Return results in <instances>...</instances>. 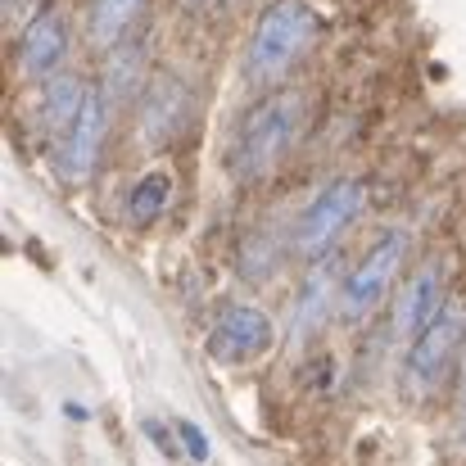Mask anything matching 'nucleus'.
<instances>
[{
  "label": "nucleus",
  "mask_w": 466,
  "mask_h": 466,
  "mask_svg": "<svg viewBox=\"0 0 466 466\" xmlns=\"http://www.w3.org/2000/svg\"><path fill=\"white\" fill-rule=\"evenodd\" d=\"M309 132V96L304 91H268L236 127L231 172L240 181L272 177Z\"/></svg>",
  "instance_id": "nucleus-1"
},
{
  "label": "nucleus",
  "mask_w": 466,
  "mask_h": 466,
  "mask_svg": "<svg viewBox=\"0 0 466 466\" xmlns=\"http://www.w3.org/2000/svg\"><path fill=\"white\" fill-rule=\"evenodd\" d=\"M321 18L309 0H272L245 46V82L254 91H277L317 46Z\"/></svg>",
  "instance_id": "nucleus-2"
},
{
  "label": "nucleus",
  "mask_w": 466,
  "mask_h": 466,
  "mask_svg": "<svg viewBox=\"0 0 466 466\" xmlns=\"http://www.w3.org/2000/svg\"><path fill=\"white\" fill-rule=\"evenodd\" d=\"M362 208H367V186L358 177H335L330 186H321L312 195V204L299 213V222L290 231V249L299 258H309V263L330 254L344 240V231L362 218Z\"/></svg>",
  "instance_id": "nucleus-3"
},
{
  "label": "nucleus",
  "mask_w": 466,
  "mask_h": 466,
  "mask_svg": "<svg viewBox=\"0 0 466 466\" xmlns=\"http://www.w3.org/2000/svg\"><path fill=\"white\" fill-rule=\"evenodd\" d=\"M408 245H412V236H408L403 227H390V231L362 254V263L344 277V290H339V317H344V321H353V326L367 321L371 312L394 295V281H399V272H403Z\"/></svg>",
  "instance_id": "nucleus-4"
},
{
  "label": "nucleus",
  "mask_w": 466,
  "mask_h": 466,
  "mask_svg": "<svg viewBox=\"0 0 466 466\" xmlns=\"http://www.w3.org/2000/svg\"><path fill=\"white\" fill-rule=\"evenodd\" d=\"M466 353V309L449 304L408 349H403V376L417 394H431Z\"/></svg>",
  "instance_id": "nucleus-5"
},
{
  "label": "nucleus",
  "mask_w": 466,
  "mask_h": 466,
  "mask_svg": "<svg viewBox=\"0 0 466 466\" xmlns=\"http://www.w3.org/2000/svg\"><path fill=\"white\" fill-rule=\"evenodd\" d=\"M109 118H114V105L105 100V91L100 86H91V96H86V105H82V114H77V123L55 141V172H59V181L64 186H82V181H91V172H96V163L105 155V137H109Z\"/></svg>",
  "instance_id": "nucleus-6"
},
{
  "label": "nucleus",
  "mask_w": 466,
  "mask_h": 466,
  "mask_svg": "<svg viewBox=\"0 0 466 466\" xmlns=\"http://www.w3.org/2000/svg\"><path fill=\"white\" fill-rule=\"evenodd\" d=\"M195 114V91L177 77V73H155L141 91V114H137V141L146 150L172 146Z\"/></svg>",
  "instance_id": "nucleus-7"
},
{
  "label": "nucleus",
  "mask_w": 466,
  "mask_h": 466,
  "mask_svg": "<svg viewBox=\"0 0 466 466\" xmlns=\"http://www.w3.org/2000/svg\"><path fill=\"white\" fill-rule=\"evenodd\" d=\"M449 309V263L440 254H431L426 263H417L399 295H394V339L412 344L440 312Z\"/></svg>",
  "instance_id": "nucleus-8"
},
{
  "label": "nucleus",
  "mask_w": 466,
  "mask_h": 466,
  "mask_svg": "<svg viewBox=\"0 0 466 466\" xmlns=\"http://www.w3.org/2000/svg\"><path fill=\"white\" fill-rule=\"evenodd\" d=\"M277 339V326L272 317L258 309V304H227L218 312L213 330H208V358L213 362H227V367H240V362H254L272 349Z\"/></svg>",
  "instance_id": "nucleus-9"
},
{
  "label": "nucleus",
  "mask_w": 466,
  "mask_h": 466,
  "mask_svg": "<svg viewBox=\"0 0 466 466\" xmlns=\"http://www.w3.org/2000/svg\"><path fill=\"white\" fill-rule=\"evenodd\" d=\"M68 18L55 9V5H41L23 27H18V41H14V64L23 77L32 82H46L59 73L64 55H68Z\"/></svg>",
  "instance_id": "nucleus-10"
},
{
  "label": "nucleus",
  "mask_w": 466,
  "mask_h": 466,
  "mask_svg": "<svg viewBox=\"0 0 466 466\" xmlns=\"http://www.w3.org/2000/svg\"><path fill=\"white\" fill-rule=\"evenodd\" d=\"M339 290H344V281H339V258H335V249H330V254L312 258L309 277H304L299 290H295V304H290V344H309L312 335L330 321V309H339Z\"/></svg>",
  "instance_id": "nucleus-11"
},
{
  "label": "nucleus",
  "mask_w": 466,
  "mask_h": 466,
  "mask_svg": "<svg viewBox=\"0 0 466 466\" xmlns=\"http://www.w3.org/2000/svg\"><path fill=\"white\" fill-rule=\"evenodd\" d=\"M86 96H91V86H86L82 77H73V73L46 77V82H41V96H36V105H32V132L55 146V141L77 123Z\"/></svg>",
  "instance_id": "nucleus-12"
},
{
  "label": "nucleus",
  "mask_w": 466,
  "mask_h": 466,
  "mask_svg": "<svg viewBox=\"0 0 466 466\" xmlns=\"http://www.w3.org/2000/svg\"><path fill=\"white\" fill-rule=\"evenodd\" d=\"M146 82H150V64H146V41H118L114 50H109V59H105V73H100V91H105V100L114 105V114L127 105V100H141V91H146Z\"/></svg>",
  "instance_id": "nucleus-13"
},
{
  "label": "nucleus",
  "mask_w": 466,
  "mask_h": 466,
  "mask_svg": "<svg viewBox=\"0 0 466 466\" xmlns=\"http://www.w3.org/2000/svg\"><path fill=\"white\" fill-rule=\"evenodd\" d=\"M141 14H146V0H91L86 5V36H91V46L114 50L118 41L132 36Z\"/></svg>",
  "instance_id": "nucleus-14"
},
{
  "label": "nucleus",
  "mask_w": 466,
  "mask_h": 466,
  "mask_svg": "<svg viewBox=\"0 0 466 466\" xmlns=\"http://www.w3.org/2000/svg\"><path fill=\"white\" fill-rule=\"evenodd\" d=\"M167 199H172V177H167L163 167H150V172L132 186V195H127V218H132L137 227H150V222L163 218Z\"/></svg>",
  "instance_id": "nucleus-15"
},
{
  "label": "nucleus",
  "mask_w": 466,
  "mask_h": 466,
  "mask_svg": "<svg viewBox=\"0 0 466 466\" xmlns=\"http://www.w3.org/2000/svg\"><path fill=\"white\" fill-rule=\"evenodd\" d=\"M177 444H181V453H186V462L204 466L213 458V449H208V435L195 426V421H177Z\"/></svg>",
  "instance_id": "nucleus-16"
},
{
  "label": "nucleus",
  "mask_w": 466,
  "mask_h": 466,
  "mask_svg": "<svg viewBox=\"0 0 466 466\" xmlns=\"http://www.w3.org/2000/svg\"><path fill=\"white\" fill-rule=\"evenodd\" d=\"M458 440L466 444V353H462V376H458Z\"/></svg>",
  "instance_id": "nucleus-17"
}]
</instances>
